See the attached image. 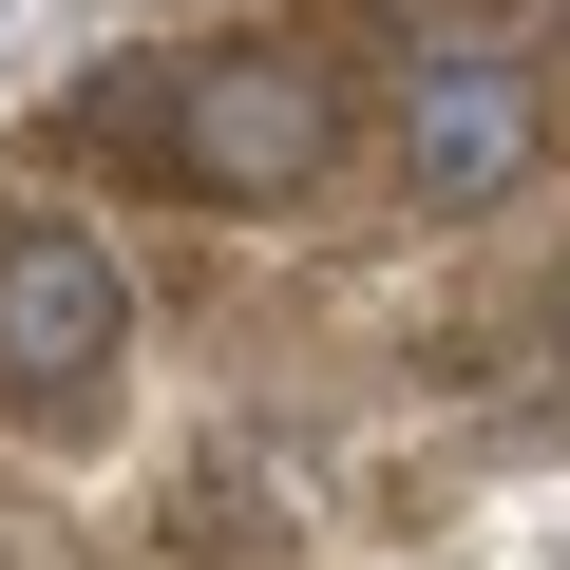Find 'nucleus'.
Segmentation results:
<instances>
[{
    "label": "nucleus",
    "instance_id": "obj_2",
    "mask_svg": "<svg viewBox=\"0 0 570 570\" xmlns=\"http://www.w3.org/2000/svg\"><path fill=\"white\" fill-rule=\"evenodd\" d=\"M134 362V266L77 209H0V419L20 438H96Z\"/></svg>",
    "mask_w": 570,
    "mask_h": 570
},
{
    "label": "nucleus",
    "instance_id": "obj_1",
    "mask_svg": "<svg viewBox=\"0 0 570 570\" xmlns=\"http://www.w3.org/2000/svg\"><path fill=\"white\" fill-rule=\"evenodd\" d=\"M343 77L305 39H190V58H115L58 96V153L153 190V209H305L343 171Z\"/></svg>",
    "mask_w": 570,
    "mask_h": 570
},
{
    "label": "nucleus",
    "instance_id": "obj_3",
    "mask_svg": "<svg viewBox=\"0 0 570 570\" xmlns=\"http://www.w3.org/2000/svg\"><path fill=\"white\" fill-rule=\"evenodd\" d=\"M532 171H551V58L494 39V20L419 39V58H400V209L475 228V209H513Z\"/></svg>",
    "mask_w": 570,
    "mask_h": 570
}]
</instances>
